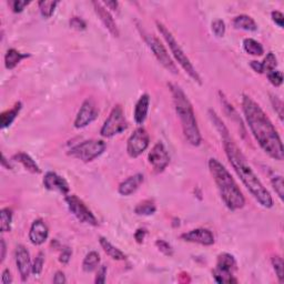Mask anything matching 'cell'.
Wrapping results in <instances>:
<instances>
[{
	"instance_id": "obj_22",
	"label": "cell",
	"mask_w": 284,
	"mask_h": 284,
	"mask_svg": "<svg viewBox=\"0 0 284 284\" xmlns=\"http://www.w3.org/2000/svg\"><path fill=\"white\" fill-rule=\"evenodd\" d=\"M29 57H30L29 53H22L14 48L8 49L6 55H4V67H6L8 70H12L23 59H26V58H29Z\"/></svg>"
},
{
	"instance_id": "obj_19",
	"label": "cell",
	"mask_w": 284,
	"mask_h": 284,
	"mask_svg": "<svg viewBox=\"0 0 284 284\" xmlns=\"http://www.w3.org/2000/svg\"><path fill=\"white\" fill-rule=\"evenodd\" d=\"M144 177L142 173H137L135 175H131L128 179L119 184L118 192L119 194L124 195V197H129V195L134 194L137 190L140 188V185L143 183Z\"/></svg>"
},
{
	"instance_id": "obj_6",
	"label": "cell",
	"mask_w": 284,
	"mask_h": 284,
	"mask_svg": "<svg viewBox=\"0 0 284 284\" xmlns=\"http://www.w3.org/2000/svg\"><path fill=\"white\" fill-rule=\"evenodd\" d=\"M107 144L105 141L90 139L78 143L68 151V155L82 161V162H91L98 156H100L106 151Z\"/></svg>"
},
{
	"instance_id": "obj_45",
	"label": "cell",
	"mask_w": 284,
	"mask_h": 284,
	"mask_svg": "<svg viewBox=\"0 0 284 284\" xmlns=\"http://www.w3.org/2000/svg\"><path fill=\"white\" fill-rule=\"evenodd\" d=\"M1 283L2 284H10L12 283V276L9 269H4L1 274Z\"/></svg>"
},
{
	"instance_id": "obj_16",
	"label": "cell",
	"mask_w": 284,
	"mask_h": 284,
	"mask_svg": "<svg viewBox=\"0 0 284 284\" xmlns=\"http://www.w3.org/2000/svg\"><path fill=\"white\" fill-rule=\"evenodd\" d=\"M92 6H94L96 14L99 17L100 21L104 23V26L108 29V31H109L114 37L118 38L120 35L118 26H117L115 19L112 17L110 11L105 7V4L100 1H94L92 2Z\"/></svg>"
},
{
	"instance_id": "obj_37",
	"label": "cell",
	"mask_w": 284,
	"mask_h": 284,
	"mask_svg": "<svg viewBox=\"0 0 284 284\" xmlns=\"http://www.w3.org/2000/svg\"><path fill=\"white\" fill-rule=\"evenodd\" d=\"M155 247L158 248L159 251L161 253H163L166 257H172L173 256V249L170 244L164 241V240H156L155 241Z\"/></svg>"
},
{
	"instance_id": "obj_35",
	"label": "cell",
	"mask_w": 284,
	"mask_h": 284,
	"mask_svg": "<svg viewBox=\"0 0 284 284\" xmlns=\"http://www.w3.org/2000/svg\"><path fill=\"white\" fill-rule=\"evenodd\" d=\"M267 77L273 87H280L283 83V73L279 70H273L267 73Z\"/></svg>"
},
{
	"instance_id": "obj_20",
	"label": "cell",
	"mask_w": 284,
	"mask_h": 284,
	"mask_svg": "<svg viewBox=\"0 0 284 284\" xmlns=\"http://www.w3.org/2000/svg\"><path fill=\"white\" fill-rule=\"evenodd\" d=\"M149 107H150V97L148 94H143L139 98V100L137 101L135 107L134 117L137 125L144 124L146 117H148Z\"/></svg>"
},
{
	"instance_id": "obj_21",
	"label": "cell",
	"mask_w": 284,
	"mask_h": 284,
	"mask_svg": "<svg viewBox=\"0 0 284 284\" xmlns=\"http://www.w3.org/2000/svg\"><path fill=\"white\" fill-rule=\"evenodd\" d=\"M12 161H14V162L20 163L24 169L29 171V172L33 173V174H39L41 172L40 166H39L36 161L33 160L31 156L26 152L16 153L12 156Z\"/></svg>"
},
{
	"instance_id": "obj_49",
	"label": "cell",
	"mask_w": 284,
	"mask_h": 284,
	"mask_svg": "<svg viewBox=\"0 0 284 284\" xmlns=\"http://www.w3.org/2000/svg\"><path fill=\"white\" fill-rule=\"evenodd\" d=\"M105 4V7L108 9H111V10H115V11H118V8H119V3L118 1H106V2H102Z\"/></svg>"
},
{
	"instance_id": "obj_14",
	"label": "cell",
	"mask_w": 284,
	"mask_h": 284,
	"mask_svg": "<svg viewBox=\"0 0 284 284\" xmlns=\"http://www.w3.org/2000/svg\"><path fill=\"white\" fill-rule=\"evenodd\" d=\"M14 260H16L17 270L22 282H27V280L31 274L32 263L30 259V253L27 248L22 244H18L14 251Z\"/></svg>"
},
{
	"instance_id": "obj_24",
	"label": "cell",
	"mask_w": 284,
	"mask_h": 284,
	"mask_svg": "<svg viewBox=\"0 0 284 284\" xmlns=\"http://www.w3.org/2000/svg\"><path fill=\"white\" fill-rule=\"evenodd\" d=\"M99 243L104 250L107 256H109L111 259H114L116 261H125L127 259L126 254L121 251L120 249L115 247L109 240H107L104 237H99Z\"/></svg>"
},
{
	"instance_id": "obj_33",
	"label": "cell",
	"mask_w": 284,
	"mask_h": 284,
	"mask_svg": "<svg viewBox=\"0 0 284 284\" xmlns=\"http://www.w3.org/2000/svg\"><path fill=\"white\" fill-rule=\"evenodd\" d=\"M43 264H45V254L43 252H39L32 262L31 273L33 276H40L43 270Z\"/></svg>"
},
{
	"instance_id": "obj_39",
	"label": "cell",
	"mask_w": 284,
	"mask_h": 284,
	"mask_svg": "<svg viewBox=\"0 0 284 284\" xmlns=\"http://www.w3.org/2000/svg\"><path fill=\"white\" fill-rule=\"evenodd\" d=\"M29 3H30V1H27V0H13L10 2L11 9L14 13L22 12Z\"/></svg>"
},
{
	"instance_id": "obj_15",
	"label": "cell",
	"mask_w": 284,
	"mask_h": 284,
	"mask_svg": "<svg viewBox=\"0 0 284 284\" xmlns=\"http://www.w3.org/2000/svg\"><path fill=\"white\" fill-rule=\"evenodd\" d=\"M180 239L183 240V241L185 242L201 244V246H204V247L213 246L215 242L213 233L210 231V230L204 229V228L193 229L189 232L182 233L180 236Z\"/></svg>"
},
{
	"instance_id": "obj_42",
	"label": "cell",
	"mask_w": 284,
	"mask_h": 284,
	"mask_svg": "<svg viewBox=\"0 0 284 284\" xmlns=\"http://www.w3.org/2000/svg\"><path fill=\"white\" fill-rule=\"evenodd\" d=\"M107 272H108V269H107L106 266H101V267L98 268L97 276H96V279H95V283L96 284H104V283H106Z\"/></svg>"
},
{
	"instance_id": "obj_5",
	"label": "cell",
	"mask_w": 284,
	"mask_h": 284,
	"mask_svg": "<svg viewBox=\"0 0 284 284\" xmlns=\"http://www.w3.org/2000/svg\"><path fill=\"white\" fill-rule=\"evenodd\" d=\"M155 23H156V28H158L160 35L163 37L165 42L168 43V46L170 48L171 52H172L175 61H177L180 65V67L188 73V76L191 78V79L199 83V85H202V79H201V77H200L199 72L192 65V62L190 61L189 57L184 53L183 49L181 48L179 42L177 41V39H175L174 36L172 35V32H171L162 22L156 21Z\"/></svg>"
},
{
	"instance_id": "obj_23",
	"label": "cell",
	"mask_w": 284,
	"mask_h": 284,
	"mask_svg": "<svg viewBox=\"0 0 284 284\" xmlns=\"http://www.w3.org/2000/svg\"><path fill=\"white\" fill-rule=\"evenodd\" d=\"M21 109H22V104L20 101H18L14 104L11 109L3 111L2 114L0 115V128L2 130L9 128V127L12 125V122L16 120Z\"/></svg>"
},
{
	"instance_id": "obj_32",
	"label": "cell",
	"mask_w": 284,
	"mask_h": 284,
	"mask_svg": "<svg viewBox=\"0 0 284 284\" xmlns=\"http://www.w3.org/2000/svg\"><path fill=\"white\" fill-rule=\"evenodd\" d=\"M273 270L276 272L278 280L280 283L284 282V264H283V259L280 256H274L271 259Z\"/></svg>"
},
{
	"instance_id": "obj_46",
	"label": "cell",
	"mask_w": 284,
	"mask_h": 284,
	"mask_svg": "<svg viewBox=\"0 0 284 284\" xmlns=\"http://www.w3.org/2000/svg\"><path fill=\"white\" fill-rule=\"evenodd\" d=\"M66 282H67V279H66L65 273H63L62 271L56 272L55 277H53V283H56V284H65Z\"/></svg>"
},
{
	"instance_id": "obj_44",
	"label": "cell",
	"mask_w": 284,
	"mask_h": 284,
	"mask_svg": "<svg viewBox=\"0 0 284 284\" xmlns=\"http://www.w3.org/2000/svg\"><path fill=\"white\" fill-rule=\"evenodd\" d=\"M146 233H148V231H146V230L143 229V228H139L138 230H137V231L135 232L136 242L139 243V244H141L142 242H143L144 239H145Z\"/></svg>"
},
{
	"instance_id": "obj_38",
	"label": "cell",
	"mask_w": 284,
	"mask_h": 284,
	"mask_svg": "<svg viewBox=\"0 0 284 284\" xmlns=\"http://www.w3.org/2000/svg\"><path fill=\"white\" fill-rule=\"evenodd\" d=\"M69 24L72 29H75V30H78V31H82L87 29V22L79 17H72L70 19Z\"/></svg>"
},
{
	"instance_id": "obj_36",
	"label": "cell",
	"mask_w": 284,
	"mask_h": 284,
	"mask_svg": "<svg viewBox=\"0 0 284 284\" xmlns=\"http://www.w3.org/2000/svg\"><path fill=\"white\" fill-rule=\"evenodd\" d=\"M211 28L215 37L221 38L225 35V23L222 19H217V20H214L211 24Z\"/></svg>"
},
{
	"instance_id": "obj_10",
	"label": "cell",
	"mask_w": 284,
	"mask_h": 284,
	"mask_svg": "<svg viewBox=\"0 0 284 284\" xmlns=\"http://www.w3.org/2000/svg\"><path fill=\"white\" fill-rule=\"evenodd\" d=\"M65 201L68 205L69 211L75 215V218L78 221L92 225V227H97V225L99 224L96 215L92 213L91 210L87 207V204L83 202L80 198H78L77 195L67 194Z\"/></svg>"
},
{
	"instance_id": "obj_1",
	"label": "cell",
	"mask_w": 284,
	"mask_h": 284,
	"mask_svg": "<svg viewBox=\"0 0 284 284\" xmlns=\"http://www.w3.org/2000/svg\"><path fill=\"white\" fill-rule=\"evenodd\" d=\"M215 129L221 136L223 148L227 154L230 164L236 171L238 177L242 181V183L246 185L249 192L252 194V197L257 200L259 204L263 208L270 209L273 207V199L268 189L264 187L261 180L258 178V175L254 172L251 165L249 164L248 160L242 153L241 149L237 145L236 142L230 136V132L225 127L223 121H219L215 124Z\"/></svg>"
},
{
	"instance_id": "obj_34",
	"label": "cell",
	"mask_w": 284,
	"mask_h": 284,
	"mask_svg": "<svg viewBox=\"0 0 284 284\" xmlns=\"http://www.w3.org/2000/svg\"><path fill=\"white\" fill-rule=\"evenodd\" d=\"M271 183H272V187H273L274 191H276L277 194L279 195V198L283 200L284 184H283L282 175H273V177L271 178Z\"/></svg>"
},
{
	"instance_id": "obj_26",
	"label": "cell",
	"mask_w": 284,
	"mask_h": 284,
	"mask_svg": "<svg viewBox=\"0 0 284 284\" xmlns=\"http://www.w3.org/2000/svg\"><path fill=\"white\" fill-rule=\"evenodd\" d=\"M99 266H100L99 253L96 252V251H91L87 254L85 259H83L82 270L87 273H90V272H94V271L98 270Z\"/></svg>"
},
{
	"instance_id": "obj_11",
	"label": "cell",
	"mask_w": 284,
	"mask_h": 284,
	"mask_svg": "<svg viewBox=\"0 0 284 284\" xmlns=\"http://www.w3.org/2000/svg\"><path fill=\"white\" fill-rule=\"evenodd\" d=\"M150 136L143 127L137 128L127 141V153L132 159L140 156L149 148Z\"/></svg>"
},
{
	"instance_id": "obj_43",
	"label": "cell",
	"mask_w": 284,
	"mask_h": 284,
	"mask_svg": "<svg viewBox=\"0 0 284 284\" xmlns=\"http://www.w3.org/2000/svg\"><path fill=\"white\" fill-rule=\"evenodd\" d=\"M271 17H272V20L273 22L278 24L279 27L282 28L283 27V22H284V16H283V13L281 11H272L271 13Z\"/></svg>"
},
{
	"instance_id": "obj_9",
	"label": "cell",
	"mask_w": 284,
	"mask_h": 284,
	"mask_svg": "<svg viewBox=\"0 0 284 284\" xmlns=\"http://www.w3.org/2000/svg\"><path fill=\"white\" fill-rule=\"evenodd\" d=\"M141 33H143L145 43L150 48V50L153 52L154 57L156 58V60L159 61L160 65L169 72L173 73V75H178L179 73L178 68L175 66L173 60L171 59V57L169 56L168 51H166L165 47L162 45V42L160 41V39L156 38L154 35H150V33H145V32H141Z\"/></svg>"
},
{
	"instance_id": "obj_27",
	"label": "cell",
	"mask_w": 284,
	"mask_h": 284,
	"mask_svg": "<svg viewBox=\"0 0 284 284\" xmlns=\"http://www.w3.org/2000/svg\"><path fill=\"white\" fill-rule=\"evenodd\" d=\"M156 211V205L153 200L146 199L143 201L139 202L136 205L135 213L137 215H142V217H149V215L154 214Z\"/></svg>"
},
{
	"instance_id": "obj_28",
	"label": "cell",
	"mask_w": 284,
	"mask_h": 284,
	"mask_svg": "<svg viewBox=\"0 0 284 284\" xmlns=\"http://www.w3.org/2000/svg\"><path fill=\"white\" fill-rule=\"evenodd\" d=\"M13 212L10 208H3L0 211V229L2 233L10 232L12 229Z\"/></svg>"
},
{
	"instance_id": "obj_13",
	"label": "cell",
	"mask_w": 284,
	"mask_h": 284,
	"mask_svg": "<svg viewBox=\"0 0 284 284\" xmlns=\"http://www.w3.org/2000/svg\"><path fill=\"white\" fill-rule=\"evenodd\" d=\"M98 116H99V110L97 109L94 100L86 99L78 111L76 119L73 121V126L76 129L86 128L87 126L92 124L98 118Z\"/></svg>"
},
{
	"instance_id": "obj_40",
	"label": "cell",
	"mask_w": 284,
	"mask_h": 284,
	"mask_svg": "<svg viewBox=\"0 0 284 284\" xmlns=\"http://www.w3.org/2000/svg\"><path fill=\"white\" fill-rule=\"evenodd\" d=\"M271 102L274 108V111L278 114L279 118L283 120V102L279 99L277 96H272V95H271Z\"/></svg>"
},
{
	"instance_id": "obj_29",
	"label": "cell",
	"mask_w": 284,
	"mask_h": 284,
	"mask_svg": "<svg viewBox=\"0 0 284 284\" xmlns=\"http://www.w3.org/2000/svg\"><path fill=\"white\" fill-rule=\"evenodd\" d=\"M243 49L244 51L251 56H262L264 53V48L260 42L254 40L252 38H246L243 40Z\"/></svg>"
},
{
	"instance_id": "obj_18",
	"label": "cell",
	"mask_w": 284,
	"mask_h": 284,
	"mask_svg": "<svg viewBox=\"0 0 284 284\" xmlns=\"http://www.w3.org/2000/svg\"><path fill=\"white\" fill-rule=\"evenodd\" d=\"M49 237V229L45 221L41 219H37L32 222L30 230H29V240L33 246H41L45 243Z\"/></svg>"
},
{
	"instance_id": "obj_3",
	"label": "cell",
	"mask_w": 284,
	"mask_h": 284,
	"mask_svg": "<svg viewBox=\"0 0 284 284\" xmlns=\"http://www.w3.org/2000/svg\"><path fill=\"white\" fill-rule=\"evenodd\" d=\"M208 165L225 207L231 211L242 209L246 205V198L228 169L215 158L209 159Z\"/></svg>"
},
{
	"instance_id": "obj_4",
	"label": "cell",
	"mask_w": 284,
	"mask_h": 284,
	"mask_svg": "<svg viewBox=\"0 0 284 284\" xmlns=\"http://www.w3.org/2000/svg\"><path fill=\"white\" fill-rule=\"evenodd\" d=\"M169 88L173 98L175 112L180 119L185 139L191 145L199 146L202 142V136L200 132L197 118L193 110V106L189 98L175 83H169Z\"/></svg>"
},
{
	"instance_id": "obj_25",
	"label": "cell",
	"mask_w": 284,
	"mask_h": 284,
	"mask_svg": "<svg viewBox=\"0 0 284 284\" xmlns=\"http://www.w3.org/2000/svg\"><path fill=\"white\" fill-rule=\"evenodd\" d=\"M233 26L237 29H241V30L246 31H257L258 24L256 20L252 17L248 16V14H240L233 19Z\"/></svg>"
},
{
	"instance_id": "obj_48",
	"label": "cell",
	"mask_w": 284,
	"mask_h": 284,
	"mask_svg": "<svg viewBox=\"0 0 284 284\" xmlns=\"http://www.w3.org/2000/svg\"><path fill=\"white\" fill-rule=\"evenodd\" d=\"M250 67H251L253 71H256L257 73H263V68H262V62L261 61H257V60L250 61Z\"/></svg>"
},
{
	"instance_id": "obj_30",
	"label": "cell",
	"mask_w": 284,
	"mask_h": 284,
	"mask_svg": "<svg viewBox=\"0 0 284 284\" xmlns=\"http://www.w3.org/2000/svg\"><path fill=\"white\" fill-rule=\"evenodd\" d=\"M58 1H48V0H41V1L38 2L39 10H40L41 16L43 18H50L53 12L56 10V7L58 6Z\"/></svg>"
},
{
	"instance_id": "obj_17",
	"label": "cell",
	"mask_w": 284,
	"mask_h": 284,
	"mask_svg": "<svg viewBox=\"0 0 284 284\" xmlns=\"http://www.w3.org/2000/svg\"><path fill=\"white\" fill-rule=\"evenodd\" d=\"M43 185L49 191H59L62 194H69L70 187L67 180L53 171H48L43 178Z\"/></svg>"
},
{
	"instance_id": "obj_12",
	"label": "cell",
	"mask_w": 284,
	"mask_h": 284,
	"mask_svg": "<svg viewBox=\"0 0 284 284\" xmlns=\"http://www.w3.org/2000/svg\"><path fill=\"white\" fill-rule=\"evenodd\" d=\"M148 161L155 173H161L170 163V155L165 145L159 141L152 146L148 154Z\"/></svg>"
},
{
	"instance_id": "obj_50",
	"label": "cell",
	"mask_w": 284,
	"mask_h": 284,
	"mask_svg": "<svg viewBox=\"0 0 284 284\" xmlns=\"http://www.w3.org/2000/svg\"><path fill=\"white\" fill-rule=\"evenodd\" d=\"M1 165L3 166L4 169H8V170H11L12 169V165L10 164V162H8L6 156L4 154H2V158H1Z\"/></svg>"
},
{
	"instance_id": "obj_41",
	"label": "cell",
	"mask_w": 284,
	"mask_h": 284,
	"mask_svg": "<svg viewBox=\"0 0 284 284\" xmlns=\"http://www.w3.org/2000/svg\"><path fill=\"white\" fill-rule=\"evenodd\" d=\"M71 257H72V250L69 247L62 248L59 256V262L63 264V266H67V264L70 262Z\"/></svg>"
},
{
	"instance_id": "obj_7",
	"label": "cell",
	"mask_w": 284,
	"mask_h": 284,
	"mask_svg": "<svg viewBox=\"0 0 284 284\" xmlns=\"http://www.w3.org/2000/svg\"><path fill=\"white\" fill-rule=\"evenodd\" d=\"M237 260L232 254L223 252L218 256L217 266L212 271L214 281L217 283H237L233 273L237 271Z\"/></svg>"
},
{
	"instance_id": "obj_31",
	"label": "cell",
	"mask_w": 284,
	"mask_h": 284,
	"mask_svg": "<svg viewBox=\"0 0 284 284\" xmlns=\"http://www.w3.org/2000/svg\"><path fill=\"white\" fill-rule=\"evenodd\" d=\"M278 67V59L276 55L273 52H268L267 57L264 58V60L262 61V68H263V73H269L270 71L277 70Z\"/></svg>"
},
{
	"instance_id": "obj_2",
	"label": "cell",
	"mask_w": 284,
	"mask_h": 284,
	"mask_svg": "<svg viewBox=\"0 0 284 284\" xmlns=\"http://www.w3.org/2000/svg\"><path fill=\"white\" fill-rule=\"evenodd\" d=\"M242 110L254 139L270 158L282 161L284 150L280 136L270 118L251 97L243 95Z\"/></svg>"
},
{
	"instance_id": "obj_47",
	"label": "cell",
	"mask_w": 284,
	"mask_h": 284,
	"mask_svg": "<svg viewBox=\"0 0 284 284\" xmlns=\"http://www.w3.org/2000/svg\"><path fill=\"white\" fill-rule=\"evenodd\" d=\"M6 252H7L6 242H4V239L1 238V241H0V263H3L4 259H6Z\"/></svg>"
},
{
	"instance_id": "obj_8",
	"label": "cell",
	"mask_w": 284,
	"mask_h": 284,
	"mask_svg": "<svg viewBox=\"0 0 284 284\" xmlns=\"http://www.w3.org/2000/svg\"><path fill=\"white\" fill-rule=\"evenodd\" d=\"M128 121H127L125 117L124 108L120 105H117L108 116L104 126L101 127L100 135L104 138H112L117 135H120L122 132L128 129Z\"/></svg>"
}]
</instances>
